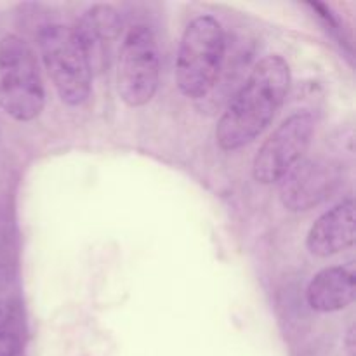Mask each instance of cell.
I'll return each mask as SVG.
<instances>
[{
  "mask_svg": "<svg viewBox=\"0 0 356 356\" xmlns=\"http://www.w3.org/2000/svg\"><path fill=\"white\" fill-rule=\"evenodd\" d=\"M291 87V68L280 56H266L252 68L216 125V143L235 152L252 143L278 113Z\"/></svg>",
  "mask_w": 356,
  "mask_h": 356,
  "instance_id": "6da1fadb",
  "label": "cell"
},
{
  "mask_svg": "<svg viewBox=\"0 0 356 356\" xmlns=\"http://www.w3.org/2000/svg\"><path fill=\"white\" fill-rule=\"evenodd\" d=\"M226 38L212 16L195 17L183 31L176 61V82L191 99L205 97L214 87L225 59Z\"/></svg>",
  "mask_w": 356,
  "mask_h": 356,
  "instance_id": "7a4b0ae2",
  "label": "cell"
},
{
  "mask_svg": "<svg viewBox=\"0 0 356 356\" xmlns=\"http://www.w3.org/2000/svg\"><path fill=\"white\" fill-rule=\"evenodd\" d=\"M45 106L37 59L17 35L0 40V108L17 122L35 120Z\"/></svg>",
  "mask_w": 356,
  "mask_h": 356,
  "instance_id": "3957f363",
  "label": "cell"
},
{
  "mask_svg": "<svg viewBox=\"0 0 356 356\" xmlns=\"http://www.w3.org/2000/svg\"><path fill=\"white\" fill-rule=\"evenodd\" d=\"M42 61L63 103L79 106L92 89V68L72 26L49 24L38 33Z\"/></svg>",
  "mask_w": 356,
  "mask_h": 356,
  "instance_id": "277c9868",
  "label": "cell"
},
{
  "mask_svg": "<svg viewBox=\"0 0 356 356\" xmlns=\"http://www.w3.org/2000/svg\"><path fill=\"white\" fill-rule=\"evenodd\" d=\"M159 80L160 58L155 33L146 24H136L125 35L118 54V94L127 106H145L156 94Z\"/></svg>",
  "mask_w": 356,
  "mask_h": 356,
  "instance_id": "5b68a950",
  "label": "cell"
},
{
  "mask_svg": "<svg viewBox=\"0 0 356 356\" xmlns=\"http://www.w3.org/2000/svg\"><path fill=\"white\" fill-rule=\"evenodd\" d=\"M315 132V117L299 111L285 118L263 143L252 163L254 179L261 184H275L301 162Z\"/></svg>",
  "mask_w": 356,
  "mask_h": 356,
  "instance_id": "8992f818",
  "label": "cell"
},
{
  "mask_svg": "<svg viewBox=\"0 0 356 356\" xmlns=\"http://www.w3.org/2000/svg\"><path fill=\"white\" fill-rule=\"evenodd\" d=\"M336 179V169L329 162L323 160L299 162L282 179V204L289 211H309L329 197Z\"/></svg>",
  "mask_w": 356,
  "mask_h": 356,
  "instance_id": "52a82bcc",
  "label": "cell"
},
{
  "mask_svg": "<svg viewBox=\"0 0 356 356\" xmlns=\"http://www.w3.org/2000/svg\"><path fill=\"white\" fill-rule=\"evenodd\" d=\"M355 242V202L343 200L320 216L309 228L306 247L316 257H329L348 249Z\"/></svg>",
  "mask_w": 356,
  "mask_h": 356,
  "instance_id": "ba28073f",
  "label": "cell"
},
{
  "mask_svg": "<svg viewBox=\"0 0 356 356\" xmlns=\"http://www.w3.org/2000/svg\"><path fill=\"white\" fill-rule=\"evenodd\" d=\"M120 28L122 21L117 10L103 3L90 7L73 28L82 42L92 72L106 66L111 45L120 35Z\"/></svg>",
  "mask_w": 356,
  "mask_h": 356,
  "instance_id": "9c48e42d",
  "label": "cell"
},
{
  "mask_svg": "<svg viewBox=\"0 0 356 356\" xmlns=\"http://www.w3.org/2000/svg\"><path fill=\"white\" fill-rule=\"evenodd\" d=\"M356 277L353 264L325 268L313 277L306 289L309 308L318 313H334L353 302Z\"/></svg>",
  "mask_w": 356,
  "mask_h": 356,
  "instance_id": "30bf717a",
  "label": "cell"
},
{
  "mask_svg": "<svg viewBox=\"0 0 356 356\" xmlns=\"http://www.w3.org/2000/svg\"><path fill=\"white\" fill-rule=\"evenodd\" d=\"M21 350V343L14 334L0 329V356H16Z\"/></svg>",
  "mask_w": 356,
  "mask_h": 356,
  "instance_id": "8fae6325",
  "label": "cell"
},
{
  "mask_svg": "<svg viewBox=\"0 0 356 356\" xmlns=\"http://www.w3.org/2000/svg\"><path fill=\"white\" fill-rule=\"evenodd\" d=\"M7 320H9V312H7L6 306L0 302V329H3V325L7 323Z\"/></svg>",
  "mask_w": 356,
  "mask_h": 356,
  "instance_id": "7c38bea8",
  "label": "cell"
},
{
  "mask_svg": "<svg viewBox=\"0 0 356 356\" xmlns=\"http://www.w3.org/2000/svg\"><path fill=\"white\" fill-rule=\"evenodd\" d=\"M353 337H355V330L353 327L350 329V332H348V337H346V343H348V350H350V353L353 355V350H355V343H353Z\"/></svg>",
  "mask_w": 356,
  "mask_h": 356,
  "instance_id": "4fadbf2b",
  "label": "cell"
}]
</instances>
